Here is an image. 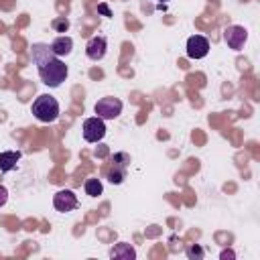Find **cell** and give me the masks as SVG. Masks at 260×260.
Wrapping results in <instances>:
<instances>
[{"instance_id":"6da1fadb","label":"cell","mask_w":260,"mask_h":260,"mask_svg":"<svg viewBox=\"0 0 260 260\" xmlns=\"http://www.w3.org/2000/svg\"><path fill=\"white\" fill-rule=\"evenodd\" d=\"M30 53H32V61L37 65L39 77L45 85L59 87L67 79V65L61 61V57H57L51 51V45L37 43V45H32Z\"/></svg>"},{"instance_id":"7a4b0ae2","label":"cell","mask_w":260,"mask_h":260,"mask_svg":"<svg viewBox=\"0 0 260 260\" xmlns=\"http://www.w3.org/2000/svg\"><path fill=\"white\" fill-rule=\"evenodd\" d=\"M32 114L39 122H45V124L55 122L59 118V102L53 95L43 93L32 102Z\"/></svg>"},{"instance_id":"3957f363","label":"cell","mask_w":260,"mask_h":260,"mask_svg":"<svg viewBox=\"0 0 260 260\" xmlns=\"http://www.w3.org/2000/svg\"><path fill=\"white\" fill-rule=\"evenodd\" d=\"M93 112L102 120H114L122 114V102L118 98H102L95 102Z\"/></svg>"},{"instance_id":"277c9868","label":"cell","mask_w":260,"mask_h":260,"mask_svg":"<svg viewBox=\"0 0 260 260\" xmlns=\"http://www.w3.org/2000/svg\"><path fill=\"white\" fill-rule=\"evenodd\" d=\"M81 130H83V138H85L87 142H100V140L106 136V124H104V120L98 118V116H91V118L83 120Z\"/></svg>"},{"instance_id":"5b68a950","label":"cell","mask_w":260,"mask_h":260,"mask_svg":"<svg viewBox=\"0 0 260 260\" xmlns=\"http://www.w3.org/2000/svg\"><path fill=\"white\" fill-rule=\"evenodd\" d=\"M53 205H55L57 211H61V213H69V211H73V209L77 207V195H75L71 189H61V191L55 193V197H53Z\"/></svg>"},{"instance_id":"8992f818","label":"cell","mask_w":260,"mask_h":260,"mask_svg":"<svg viewBox=\"0 0 260 260\" xmlns=\"http://www.w3.org/2000/svg\"><path fill=\"white\" fill-rule=\"evenodd\" d=\"M223 39H225V43H228V47H230V49L240 51V49L244 47V43L248 41V32H246V28H244V26L232 24V26H228V28L223 30Z\"/></svg>"},{"instance_id":"52a82bcc","label":"cell","mask_w":260,"mask_h":260,"mask_svg":"<svg viewBox=\"0 0 260 260\" xmlns=\"http://www.w3.org/2000/svg\"><path fill=\"white\" fill-rule=\"evenodd\" d=\"M209 53V41L201 35H193L187 41V57L189 59H203Z\"/></svg>"},{"instance_id":"ba28073f","label":"cell","mask_w":260,"mask_h":260,"mask_svg":"<svg viewBox=\"0 0 260 260\" xmlns=\"http://www.w3.org/2000/svg\"><path fill=\"white\" fill-rule=\"evenodd\" d=\"M106 51H108V41L104 37H91L85 45V55L91 59V61H100L106 57Z\"/></svg>"},{"instance_id":"9c48e42d","label":"cell","mask_w":260,"mask_h":260,"mask_svg":"<svg viewBox=\"0 0 260 260\" xmlns=\"http://www.w3.org/2000/svg\"><path fill=\"white\" fill-rule=\"evenodd\" d=\"M71 49H73V41H71V37H67V35H61V37H57V39L51 43V51H53L57 57H67V55L71 53Z\"/></svg>"},{"instance_id":"30bf717a","label":"cell","mask_w":260,"mask_h":260,"mask_svg":"<svg viewBox=\"0 0 260 260\" xmlns=\"http://www.w3.org/2000/svg\"><path fill=\"white\" fill-rule=\"evenodd\" d=\"M18 160H20V152L18 150H4V152H0V171L2 173L12 171Z\"/></svg>"},{"instance_id":"8fae6325","label":"cell","mask_w":260,"mask_h":260,"mask_svg":"<svg viewBox=\"0 0 260 260\" xmlns=\"http://www.w3.org/2000/svg\"><path fill=\"white\" fill-rule=\"evenodd\" d=\"M110 256H112V258H122V260H134V258H136V250H134L130 244L120 242V244H116V246L110 250Z\"/></svg>"},{"instance_id":"7c38bea8","label":"cell","mask_w":260,"mask_h":260,"mask_svg":"<svg viewBox=\"0 0 260 260\" xmlns=\"http://www.w3.org/2000/svg\"><path fill=\"white\" fill-rule=\"evenodd\" d=\"M83 189H85V193H87L89 197H98V195H102V191H104V187H102L100 179H93V177L85 181Z\"/></svg>"},{"instance_id":"4fadbf2b","label":"cell","mask_w":260,"mask_h":260,"mask_svg":"<svg viewBox=\"0 0 260 260\" xmlns=\"http://www.w3.org/2000/svg\"><path fill=\"white\" fill-rule=\"evenodd\" d=\"M124 177H126V169L124 167H112L110 171H108V179H110V183H114V185H120L122 181H124Z\"/></svg>"},{"instance_id":"5bb4252c","label":"cell","mask_w":260,"mask_h":260,"mask_svg":"<svg viewBox=\"0 0 260 260\" xmlns=\"http://www.w3.org/2000/svg\"><path fill=\"white\" fill-rule=\"evenodd\" d=\"M112 162L116 165V167H128V162H130V156L126 154V152H118V154H114V158H112Z\"/></svg>"},{"instance_id":"9a60e30c","label":"cell","mask_w":260,"mask_h":260,"mask_svg":"<svg viewBox=\"0 0 260 260\" xmlns=\"http://www.w3.org/2000/svg\"><path fill=\"white\" fill-rule=\"evenodd\" d=\"M187 256L199 260V258H203V248L197 246V244H191V246H187Z\"/></svg>"},{"instance_id":"2e32d148","label":"cell","mask_w":260,"mask_h":260,"mask_svg":"<svg viewBox=\"0 0 260 260\" xmlns=\"http://www.w3.org/2000/svg\"><path fill=\"white\" fill-rule=\"evenodd\" d=\"M53 28H55L57 32H65V30L69 28V20H67V18H55V20H53Z\"/></svg>"},{"instance_id":"e0dca14e","label":"cell","mask_w":260,"mask_h":260,"mask_svg":"<svg viewBox=\"0 0 260 260\" xmlns=\"http://www.w3.org/2000/svg\"><path fill=\"white\" fill-rule=\"evenodd\" d=\"M6 201H8V191H6L4 185H0V207H2Z\"/></svg>"},{"instance_id":"ac0fdd59","label":"cell","mask_w":260,"mask_h":260,"mask_svg":"<svg viewBox=\"0 0 260 260\" xmlns=\"http://www.w3.org/2000/svg\"><path fill=\"white\" fill-rule=\"evenodd\" d=\"M219 258H221V260H234L236 254H234V250H223V252L219 254Z\"/></svg>"},{"instance_id":"d6986e66","label":"cell","mask_w":260,"mask_h":260,"mask_svg":"<svg viewBox=\"0 0 260 260\" xmlns=\"http://www.w3.org/2000/svg\"><path fill=\"white\" fill-rule=\"evenodd\" d=\"M98 12H102L104 16H112V12H110V8L106 4H98Z\"/></svg>"},{"instance_id":"ffe728a7","label":"cell","mask_w":260,"mask_h":260,"mask_svg":"<svg viewBox=\"0 0 260 260\" xmlns=\"http://www.w3.org/2000/svg\"><path fill=\"white\" fill-rule=\"evenodd\" d=\"M158 2H162V4H165V2H169V0H158Z\"/></svg>"}]
</instances>
